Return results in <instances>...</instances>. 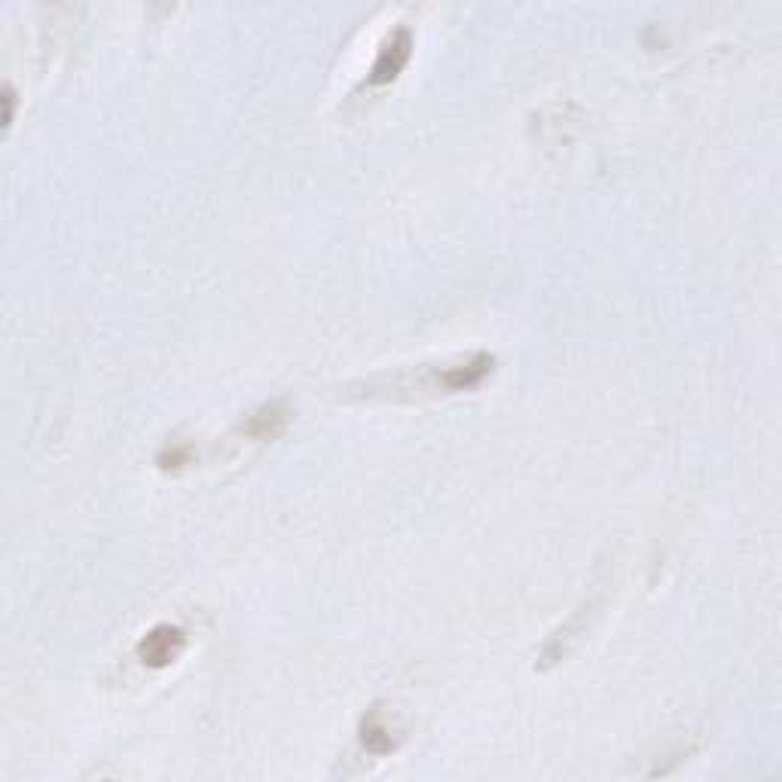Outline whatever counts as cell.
<instances>
[{"label":"cell","mask_w":782,"mask_h":782,"mask_svg":"<svg viewBox=\"0 0 782 782\" xmlns=\"http://www.w3.org/2000/svg\"><path fill=\"white\" fill-rule=\"evenodd\" d=\"M187 645V633L171 624H156L150 633H144V639L138 642V660L144 667L163 669L168 664H175Z\"/></svg>","instance_id":"cell-3"},{"label":"cell","mask_w":782,"mask_h":782,"mask_svg":"<svg viewBox=\"0 0 782 782\" xmlns=\"http://www.w3.org/2000/svg\"><path fill=\"white\" fill-rule=\"evenodd\" d=\"M358 737H361V745H364V752H371V755L376 758L392 755V752L398 749V737H395V728H392L388 712H385L383 706H373L371 712L364 716Z\"/></svg>","instance_id":"cell-4"},{"label":"cell","mask_w":782,"mask_h":782,"mask_svg":"<svg viewBox=\"0 0 782 782\" xmlns=\"http://www.w3.org/2000/svg\"><path fill=\"white\" fill-rule=\"evenodd\" d=\"M291 423V410L284 400H272V404H263L260 410H254L248 419L242 423V435L251 437V440H272L279 437Z\"/></svg>","instance_id":"cell-5"},{"label":"cell","mask_w":782,"mask_h":782,"mask_svg":"<svg viewBox=\"0 0 782 782\" xmlns=\"http://www.w3.org/2000/svg\"><path fill=\"white\" fill-rule=\"evenodd\" d=\"M410 55H413L410 28L404 25L395 28V31L383 40V46H379L376 62H373L367 83H371V86H388V83H395V80L400 77V71H404L407 62H410Z\"/></svg>","instance_id":"cell-2"},{"label":"cell","mask_w":782,"mask_h":782,"mask_svg":"<svg viewBox=\"0 0 782 782\" xmlns=\"http://www.w3.org/2000/svg\"><path fill=\"white\" fill-rule=\"evenodd\" d=\"M3 107H7V114H3V126H13V107H15L13 86L3 90Z\"/></svg>","instance_id":"cell-6"},{"label":"cell","mask_w":782,"mask_h":782,"mask_svg":"<svg viewBox=\"0 0 782 782\" xmlns=\"http://www.w3.org/2000/svg\"><path fill=\"white\" fill-rule=\"evenodd\" d=\"M496 367V358L487 352H471L462 358L449 361V364H435V367H416V373H400L392 383H364L367 398H376L379 392H385L388 398H404V395H456V392H468L487 379Z\"/></svg>","instance_id":"cell-1"}]
</instances>
